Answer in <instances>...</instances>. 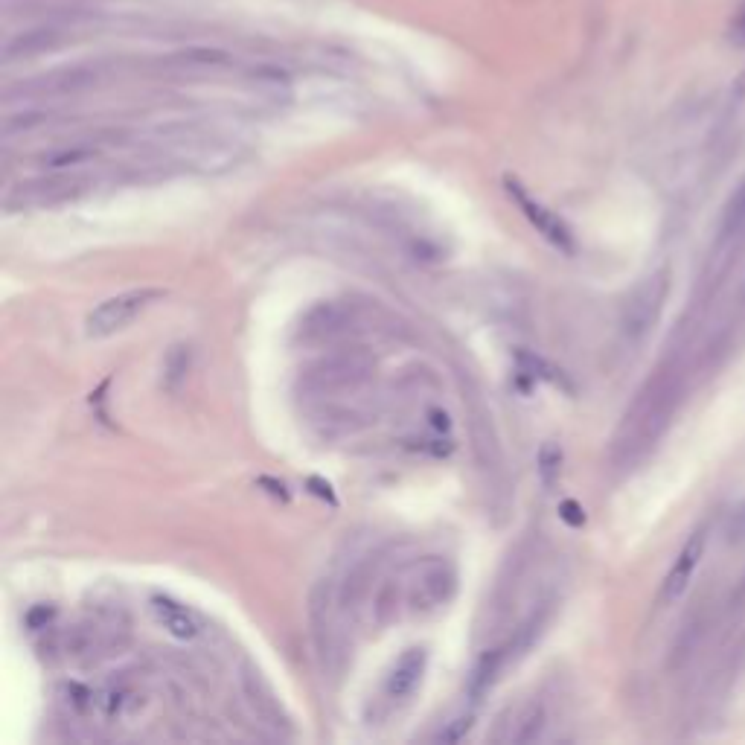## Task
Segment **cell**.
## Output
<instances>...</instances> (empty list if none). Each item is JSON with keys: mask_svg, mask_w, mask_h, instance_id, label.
<instances>
[{"mask_svg": "<svg viewBox=\"0 0 745 745\" xmlns=\"http://www.w3.org/2000/svg\"><path fill=\"white\" fill-rule=\"evenodd\" d=\"M562 519L568 521V524H574V527H580V524L585 521V516H583V510H580L574 501H565V504H562Z\"/></svg>", "mask_w": 745, "mask_h": 745, "instance_id": "cell-19", "label": "cell"}, {"mask_svg": "<svg viewBox=\"0 0 745 745\" xmlns=\"http://www.w3.org/2000/svg\"><path fill=\"white\" fill-rule=\"evenodd\" d=\"M745 230V178L737 184L734 195L728 198L725 204V213H722V236L725 239H734Z\"/></svg>", "mask_w": 745, "mask_h": 745, "instance_id": "cell-15", "label": "cell"}, {"mask_svg": "<svg viewBox=\"0 0 745 745\" xmlns=\"http://www.w3.org/2000/svg\"><path fill=\"white\" fill-rule=\"evenodd\" d=\"M737 33H740V38L745 41V6L743 12H740V21H737Z\"/></svg>", "mask_w": 745, "mask_h": 745, "instance_id": "cell-20", "label": "cell"}, {"mask_svg": "<svg viewBox=\"0 0 745 745\" xmlns=\"http://www.w3.org/2000/svg\"><path fill=\"white\" fill-rule=\"evenodd\" d=\"M559 469H562V449L556 443H545L539 449V478L545 489H551L559 481Z\"/></svg>", "mask_w": 745, "mask_h": 745, "instance_id": "cell-18", "label": "cell"}, {"mask_svg": "<svg viewBox=\"0 0 745 745\" xmlns=\"http://www.w3.org/2000/svg\"><path fill=\"white\" fill-rule=\"evenodd\" d=\"M507 193L516 198V204L521 207V213L527 216V222L536 227V230L551 242L553 248H559L562 254H574V251H577L571 227L565 225L556 213H551L545 204H539L536 198H530V195L524 193V187H521L519 181L507 178Z\"/></svg>", "mask_w": 745, "mask_h": 745, "instance_id": "cell-5", "label": "cell"}, {"mask_svg": "<svg viewBox=\"0 0 745 745\" xmlns=\"http://www.w3.org/2000/svg\"><path fill=\"white\" fill-rule=\"evenodd\" d=\"M79 193V181L70 178H47V181H33V184H21L15 193L6 195V207H53L70 201Z\"/></svg>", "mask_w": 745, "mask_h": 745, "instance_id": "cell-9", "label": "cell"}, {"mask_svg": "<svg viewBox=\"0 0 745 745\" xmlns=\"http://www.w3.org/2000/svg\"><path fill=\"white\" fill-rule=\"evenodd\" d=\"M705 545H708L705 530H696L693 536H687L684 548L679 551L673 568H670V574H667V580L661 585V603L664 606H673L676 600L684 597V591L690 588L693 577H696V568H699V562L705 556Z\"/></svg>", "mask_w": 745, "mask_h": 745, "instance_id": "cell-7", "label": "cell"}, {"mask_svg": "<svg viewBox=\"0 0 745 745\" xmlns=\"http://www.w3.org/2000/svg\"><path fill=\"white\" fill-rule=\"evenodd\" d=\"M670 294V274L655 271L635 292L626 297L620 312V332L629 344H638L649 335V329L658 324V315L664 309V300Z\"/></svg>", "mask_w": 745, "mask_h": 745, "instance_id": "cell-4", "label": "cell"}, {"mask_svg": "<svg viewBox=\"0 0 745 745\" xmlns=\"http://www.w3.org/2000/svg\"><path fill=\"white\" fill-rule=\"evenodd\" d=\"M507 658H510V647L486 649L484 655H481V661L475 664L472 679H469V696H472V702H481V696L489 693V687L495 684L498 673L504 670Z\"/></svg>", "mask_w": 745, "mask_h": 745, "instance_id": "cell-12", "label": "cell"}, {"mask_svg": "<svg viewBox=\"0 0 745 745\" xmlns=\"http://www.w3.org/2000/svg\"><path fill=\"white\" fill-rule=\"evenodd\" d=\"M405 603L414 615H431L449 606L457 591V571L446 556H425L405 580Z\"/></svg>", "mask_w": 745, "mask_h": 745, "instance_id": "cell-2", "label": "cell"}, {"mask_svg": "<svg viewBox=\"0 0 745 745\" xmlns=\"http://www.w3.org/2000/svg\"><path fill=\"white\" fill-rule=\"evenodd\" d=\"M367 376V361L358 356H329L306 373V385L318 393H335L358 385Z\"/></svg>", "mask_w": 745, "mask_h": 745, "instance_id": "cell-6", "label": "cell"}, {"mask_svg": "<svg viewBox=\"0 0 745 745\" xmlns=\"http://www.w3.org/2000/svg\"><path fill=\"white\" fill-rule=\"evenodd\" d=\"M94 155H97L94 146H67V149H56V152L44 155V166L47 169H67V166L91 161Z\"/></svg>", "mask_w": 745, "mask_h": 745, "instance_id": "cell-16", "label": "cell"}, {"mask_svg": "<svg viewBox=\"0 0 745 745\" xmlns=\"http://www.w3.org/2000/svg\"><path fill=\"white\" fill-rule=\"evenodd\" d=\"M373 580H376V559H364V562H358L353 565L350 571H347V577H344V583L338 585V591H335V600H338V606L344 609V612H353L358 609V603L373 591Z\"/></svg>", "mask_w": 745, "mask_h": 745, "instance_id": "cell-11", "label": "cell"}, {"mask_svg": "<svg viewBox=\"0 0 745 745\" xmlns=\"http://www.w3.org/2000/svg\"><path fill=\"white\" fill-rule=\"evenodd\" d=\"M163 294H166L163 289L143 286V289H131V292H120L102 300L85 318V335L94 341H102V338H111V335L129 329L143 312H149L161 300Z\"/></svg>", "mask_w": 745, "mask_h": 745, "instance_id": "cell-3", "label": "cell"}, {"mask_svg": "<svg viewBox=\"0 0 745 745\" xmlns=\"http://www.w3.org/2000/svg\"><path fill=\"white\" fill-rule=\"evenodd\" d=\"M542 728H545V705L530 702L527 708L513 713V728L504 743H533L542 737Z\"/></svg>", "mask_w": 745, "mask_h": 745, "instance_id": "cell-14", "label": "cell"}, {"mask_svg": "<svg viewBox=\"0 0 745 745\" xmlns=\"http://www.w3.org/2000/svg\"><path fill=\"white\" fill-rule=\"evenodd\" d=\"M187 370H190V353H187V347H172V353L166 356V364H163L166 388H178V382H184Z\"/></svg>", "mask_w": 745, "mask_h": 745, "instance_id": "cell-17", "label": "cell"}, {"mask_svg": "<svg viewBox=\"0 0 745 745\" xmlns=\"http://www.w3.org/2000/svg\"><path fill=\"white\" fill-rule=\"evenodd\" d=\"M679 396L681 376L676 367H664L649 379L647 388L638 393L632 411L620 425V434L615 437L617 463H635L658 443V437L670 425V417L679 405Z\"/></svg>", "mask_w": 745, "mask_h": 745, "instance_id": "cell-1", "label": "cell"}, {"mask_svg": "<svg viewBox=\"0 0 745 745\" xmlns=\"http://www.w3.org/2000/svg\"><path fill=\"white\" fill-rule=\"evenodd\" d=\"M152 612H155V617H158V623H161L163 629H166L172 638H178V641H193L195 635H198V629H201L195 612H190L187 606H181V603L172 600V597L155 594V597H152Z\"/></svg>", "mask_w": 745, "mask_h": 745, "instance_id": "cell-10", "label": "cell"}, {"mask_svg": "<svg viewBox=\"0 0 745 745\" xmlns=\"http://www.w3.org/2000/svg\"><path fill=\"white\" fill-rule=\"evenodd\" d=\"M425 667H428V652L422 647H411L405 649L396 664L390 667V673L385 676V699L399 705V702H408L417 687L422 684V676H425Z\"/></svg>", "mask_w": 745, "mask_h": 745, "instance_id": "cell-8", "label": "cell"}, {"mask_svg": "<svg viewBox=\"0 0 745 745\" xmlns=\"http://www.w3.org/2000/svg\"><path fill=\"white\" fill-rule=\"evenodd\" d=\"M341 326H344V312L338 306H332V303H321L318 309H312L306 315L300 332H303L306 341H326L335 332H341Z\"/></svg>", "mask_w": 745, "mask_h": 745, "instance_id": "cell-13", "label": "cell"}]
</instances>
